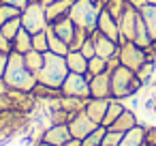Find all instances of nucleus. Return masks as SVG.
<instances>
[{"mask_svg": "<svg viewBox=\"0 0 156 146\" xmlns=\"http://www.w3.org/2000/svg\"><path fill=\"white\" fill-rule=\"evenodd\" d=\"M37 75L26 67L24 62V54H17V52H11L9 54V65H7V71H5V77H2V84L5 88L9 90H17V92H32V88L37 86Z\"/></svg>", "mask_w": 156, "mask_h": 146, "instance_id": "obj_1", "label": "nucleus"}, {"mask_svg": "<svg viewBox=\"0 0 156 146\" xmlns=\"http://www.w3.org/2000/svg\"><path fill=\"white\" fill-rule=\"evenodd\" d=\"M66 75H69L66 58H64V56H58V54H51V52H45V54H43V67H41V71L37 73L39 84L60 90V86H62L64 80H66Z\"/></svg>", "mask_w": 156, "mask_h": 146, "instance_id": "obj_2", "label": "nucleus"}, {"mask_svg": "<svg viewBox=\"0 0 156 146\" xmlns=\"http://www.w3.org/2000/svg\"><path fill=\"white\" fill-rule=\"evenodd\" d=\"M109 75H111V97L113 99L126 101L128 97H135L143 88V82L137 77V73L133 69L124 67V65L111 69Z\"/></svg>", "mask_w": 156, "mask_h": 146, "instance_id": "obj_3", "label": "nucleus"}, {"mask_svg": "<svg viewBox=\"0 0 156 146\" xmlns=\"http://www.w3.org/2000/svg\"><path fill=\"white\" fill-rule=\"evenodd\" d=\"M32 114L20 112V110H7L0 114V140L9 142L17 135L30 133L32 129Z\"/></svg>", "mask_w": 156, "mask_h": 146, "instance_id": "obj_4", "label": "nucleus"}, {"mask_svg": "<svg viewBox=\"0 0 156 146\" xmlns=\"http://www.w3.org/2000/svg\"><path fill=\"white\" fill-rule=\"evenodd\" d=\"M103 11V7H98L94 0H75L69 17L73 20V24L77 28H83L88 32L96 30V22H98V13Z\"/></svg>", "mask_w": 156, "mask_h": 146, "instance_id": "obj_5", "label": "nucleus"}, {"mask_svg": "<svg viewBox=\"0 0 156 146\" xmlns=\"http://www.w3.org/2000/svg\"><path fill=\"white\" fill-rule=\"evenodd\" d=\"M20 20H22V28H26L30 35L47 30V26H49L47 15H45V5L39 2V0H30V5L22 11Z\"/></svg>", "mask_w": 156, "mask_h": 146, "instance_id": "obj_6", "label": "nucleus"}, {"mask_svg": "<svg viewBox=\"0 0 156 146\" xmlns=\"http://www.w3.org/2000/svg\"><path fill=\"white\" fill-rule=\"evenodd\" d=\"M118 52H120V65L133 69L135 73H137V69L147 60V52H145V47L137 45L135 41H122Z\"/></svg>", "mask_w": 156, "mask_h": 146, "instance_id": "obj_7", "label": "nucleus"}, {"mask_svg": "<svg viewBox=\"0 0 156 146\" xmlns=\"http://www.w3.org/2000/svg\"><path fill=\"white\" fill-rule=\"evenodd\" d=\"M60 92L64 97H77V99H90V77L86 73H71L66 75L64 84L60 86Z\"/></svg>", "mask_w": 156, "mask_h": 146, "instance_id": "obj_8", "label": "nucleus"}, {"mask_svg": "<svg viewBox=\"0 0 156 146\" xmlns=\"http://www.w3.org/2000/svg\"><path fill=\"white\" fill-rule=\"evenodd\" d=\"M98 125L86 114V112H79V114H75L71 120H69V129H71V135L73 137H77V140H83V137H88L94 129H96Z\"/></svg>", "mask_w": 156, "mask_h": 146, "instance_id": "obj_9", "label": "nucleus"}, {"mask_svg": "<svg viewBox=\"0 0 156 146\" xmlns=\"http://www.w3.org/2000/svg\"><path fill=\"white\" fill-rule=\"evenodd\" d=\"M137 17H139V7L135 5H128L124 15L120 17L118 26H120V35H122V41H135V26H137ZM120 41V43H122Z\"/></svg>", "mask_w": 156, "mask_h": 146, "instance_id": "obj_10", "label": "nucleus"}, {"mask_svg": "<svg viewBox=\"0 0 156 146\" xmlns=\"http://www.w3.org/2000/svg\"><path fill=\"white\" fill-rule=\"evenodd\" d=\"M71 137H73V135H71L69 125H47V127L43 129V133H41L39 140H45V142H49V144H54V146H64Z\"/></svg>", "mask_w": 156, "mask_h": 146, "instance_id": "obj_11", "label": "nucleus"}, {"mask_svg": "<svg viewBox=\"0 0 156 146\" xmlns=\"http://www.w3.org/2000/svg\"><path fill=\"white\" fill-rule=\"evenodd\" d=\"M90 37H92V41H94L96 56H101V58L109 60L113 54H118V50H120V43L111 41V39H109V37H105L101 30H94V32H90Z\"/></svg>", "mask_w": 156, "mask_h": 146, "instance_id": "obj_12", "label": "nucleus"}, {"mask_svg": "<svg viewBox=\"0 0 156 146\" xmlns=\"http://www.w3.org/2000/svg\"><path fill=\"white\" fill-rule=\"evenodd\" d=\"M90 97L92 99H111V75H109V71L90 77Z\"/></svg>", "mask_w": 156, "mask_h": 146, "instance_id": "obj_13", "label": "nucleus"}, {"mask_svg": "<svg viewBox=\"0 0 156 146\" xmlns=\"http://www.w3.org/2000/svg\"><path fill=\"white\" fill-rule=\"evenodd\" d=\"M96 30H101L105 37H109L111 41H115V43H120L122 41V35H120V26H118V22L103 9L101 13H98V22H96Z\"/></svg>", "mask_w": 156, "mask_h": 146, "instance_id": "obj_14", "label": "nucleus"}, {"mask_svg": "<svg viewBox=\"0 0 156 146\" xmlns=\"http://www.w3.org/2000/svg\"><path fill=\"white\" fill-rule=\"evenodd\" d=\"M49 30H51L56 37H60L62 41H66V43L71 45V41H73V37H75V32H77V26L73 24V20H71L69 15H64V17L51 22V24H49Z\"/></svg>", "mask_w": 156, "mask_h": 146, "instance_id": "obj_15", "label": "nucleus"}, {"mask_svg": "<svg viewBox=\"0 0 156 146\" xmlns=\"http://www.w3.org/2000/svg\"><path fill=\"white\" fill-rule=\"evenodd\" d=\"M107 105H109V99H88L86 101V114L96 122V125H103V118L107 114Z\"/></svg>", "mask_w": 156, "mask_h": 146, "instance_id": "obj_16", "label": "nucleus"}, {"mask_svg": "<svg viewBox=\"0 0 156 146\" xmlns=\"http://www.w3.org/2000/svg\"><path fill=\"white\" fill-rule=\"evenodd\" d=\"M73 2H75V0H54V2L45 5L47 22L51 24V22H56V20H60V17L69 15V11H71V7H73Z\"/></svg>", "mask_w": 156, "mask_h": 146, "instance_id": "obj_17", "label": "nucleus"}, {"mask_svg": "<svg viewBox=\"0 0 156 146\" xmlns=\"http://www.w3.org/2000/svg\"><path fill=\"white\" fill-rule=\"evenodd\" d=\"M139 125V120H137V114H135V110H130V107H126L124 112H122V116L111 125V127H107V129H113V131H120V133H126V131H130V129H135Z\"/></svg>", "mask_w": 156, "mask_h": 146, "instance_id": "obj_18", "label": "nucleus"}, {"mask_svg": "<svg viewBox=\"0 0 156 146\" xmlns=\"http://www.w3.org/2000/svg\"><path fill=\"white\" fill-rule=\"evenodd\" d=\"M66 67L71 73H88V58L79 50H71L66 54Z\"/></svg>", "mask_w": 156, "mask_h": 146, "instance_id": "obj_19", "label": "nucleus"}, {"mask_svg": "<svg viewBox=\"0 0 156 146\" xmlns=\"http://www.w3.org/2000/svg\"><path fill=\"white\" fill-rule=\"evenodd\" d=\"M118 146H145V125H137L135 129L126 131Z\"/></svg>", "mask_w": 156, "mask_h": 146, "instance_id": "obj_20", "label": "nucleus"}, {"mask_svg": "<svg viewBox=\"0 0 156 146\" xmlns=\"http://www.w3.org/2000/svg\"><path fill=\"white\" fill-rule=\"evenodd\" d=\"M126 110V105H124V101L122 99H109V105H107V114H105V118H103V127H111L120 116H122V112Z\"/></svg>", "mask_w": 156, "mask_h": 146, "instance_id": "obj_21", "label": "nucleus"}, {"mask_svg": "<svg viewBox=\"0 0 156 146\" xmlns=\"http://www.w3.org/2000/svg\"><path fill=\"white\" fill-rule=\"evenodd\" d=\"M11 52H17V54H26V52H30L32 50V35L26 30V28H22L17 35H15V39L11 41Z\"/></svg>", "mask_w": 156, "mask_h": 146, "instance_id": "obj_22", "label": "nucleus"}, {"mask_svg": "<svg viewBox=\"0 0 156 146\" xmlns=\"http://www.w3.org/2000/svg\"><path fill=\"white\" fill-rule=\"evenodd\" d=\"M139 11H141V17L147 26V32H150L152 41H156V5H141Z\"/></svg>", "mask_w": 156, "mask_h": 146, "instance_id": "obj_23", "label": "nucleus"}, {"mask_svg": "<svg viewBox=\"0 0 156 146\" xmlns=\"http://www.w3.org/2000/svg\"><path fill=\"white\" fill-rule=\"evenodd\" d=\"M135 43L141 45V47H150V43H152V37H150L147 26L141 17V11H139V17H137V26H135Z\"/></svg>", "mask_w": 156, "mask_h": 146, "instance_id": "obj_24", "label": "nucleus"}, {"mask_svg": "<svg viewBox=\"0 0 156 146\" xmlns=\"http://www.w3.org/2000/svg\"><path fill=\"white\" fill-rule=\"evenodd\" d=\"M47 39H49V52H51V54H58V56H64V58H66V54L71 52L69 43H66V41H62L60 37H56V35L49 30V26H47Z\"/></svg>", "mask_w": 156, "mask_h": 146, "instance_id": "obj_25", "label": "nucleus"}, {"mask_svg": "<svg viewBox=\"0 0 156 146\" xmlns=\"http://www.w3.org/2000/svg\"><path fill=\"white\" fill-rule=\"evenodd\" d=\"M128 5H130L128 0H107V2H105V11H107L115 22H120V17L124 15V11H126Z\"/></svg>", "mask_w": 156, "mask_h": 146, "instance_id": "obj_26", "label": "nucleus"}, {"mask_svg": "<svg viewBox=\"0 0 156 146\" xmlns=\"http://www.w3.org/2000/svg\"><path fill=\"white\" fill-rule=\"evenodd\" d=\"M156 75V60H152V58H147L139 69H137V77L143 82V86H147L150 82H152V77Z\"/></svg>", "mask_w": 156, "mask_h": 146, "instance_id": "obj_27", "label": "nucleus"}, {"mask_svg": "<svg viewBox=\"0 0 156 146\" xmlns=\"http://www.w3.org/2000/svg\"><path fill=\"white\" fill-rule=\"evenodd\" d=\"M24 62H26V67L37 75V73L41 71V67H43V52H37V50L26 52V54H24Z\"/></svg>", "mask_w": 156, "mask_h": 146, "instance_id": "obj_28", "label": "nucleus"}, {"mask_svg": "<svg viewBox=\"0 0 156 146\" xmlns=\"http://www.w3.org/2000/svg\"><path fill=\"white\" fill-rule=\"evenodd\" d=\"M105 71H109V67H107V60L105 58H101V56H94V58H90L88 60V77H94V75H101V73H105Z\"/></svg>", "mask_w": 156, "mask_h": 146, "instance_id": "obj_29", "label": "nucleus"}, {"mask_svg": "<svg viewBox=\"0 0 156 146\" xmlns=\"http://www.w3.org/2000/svg\"><path fill=\"white\" fill-rule=\"evenodd\" d=\"M22 30V20L20 17H13V20H9L7 24H2V26H0V32H2L9 41H13L15 39V35Z\"/></svg>", "mask_w": 156, "mask_h": 146, "instance_id": "obj_30", "label": "nucleus"}, {"mask_svg": "<svg viewBox=\"0 0 156 146\" xmlns=\"http://www.w3.org/2000/svg\"><path fill=\"white\" fill-rule=\"evenodd\" d=\"M20 15H22V11H20L17 7L7 5V2L0 5V26L7 24V22H9V20H13V17H20Z\"/></svg>", "mask_w": 156, "mask_h": 146, "instance_id": "obj_31", "label": "nucleus"}, {"mask_svg": "<svg viewBox=\"0 0 156 146\" xmlns=\"http://www.w3.org/2000/svg\"><path fill=\"white\" fill-rule=\"evenodd\" d=\"M32 50L37 52H49V39H47V30H41L37 35H32Z\"/></svg>", "mask_w": 156, "mask_h": 146, "instance_id": "obj_32", "label": "nucleus"}, {"mask_svg": "<svg viewBox=\"0 0 156 146\" xmlns=\"http://www.w3.org/2000/svg\"><path fill=\"white\" fill-rule=\"evenodd\" d=\"M122 137H124V133L113 131V129H107V131H105V135H103L101 146H118V144L122 142Z\"/></svg>", "mask_w": 156, "mask_h": 146, "instance_id": "obj_33", "label": "nucleus"}, {"mask_svg": "<svg viewBox=\"0 0 156 146\" xmlns=\"http://www.w3.org/2000/svg\"><path fill=\"white\" fill-rule=\"evenodd\" d=\"M90 37V32L88 30H83V28H77V32H75V37H73V41H71V50H79L81 45H83V41Z\"/></svg>", "mask_w": 156, "mask_h": 146, "instance_id": "obj_34", "label": "nucleus"}, {"mask_svg": "<svg viewBox=\"0 0 156 146\" xmlns=\"http://www.w3.org/2000/svg\"><path fill=\"white\" fill-rule=\"evenodd\" d=\"M79 52H81V54H83V56H86L88 60L96 56V50H94V41H92V37H88V39L83 41V45L79 47Z\"/></svg>", "mask_w": 156, "mask_h": 146, "instance_id": "obj_35", "label": "nucleus"}, {"mask_svg": "<svg viewBox=\"0 0 156 146\" xmlns=\"http://www.w3.org/2000/svg\"><path fill=\"white\" fill-rule=\"evenodd\" d=\"M7 65H9V54L7 52H0V82H2V77H5Z\"/></svg>", "mask_w": 156, "mask_h": 146, "instance_id": "obj_36", "label": "nucleus"}, {"mask_svg": "<svg viewBox=\"0 0 156 146\" xmlns=\"http://www.w3.org/2000/svg\"><path fill=\"white\" fill-rule=\"evenodd\" d=\"M11 50H13V47H11V41H9V39H7L2 32H0V52H7V54H11Z\"/></svg>", "mask_w": 156, "mask_h": 146, "instance_id": "obj_37", "label": "nucleus"}, {"mask_svg": "<svg viewBox=\"0 0 156 146\" xmlns=\"http://www.w3.org/2000/svg\"><path fill=\"white\" fill-rule=\"evenodd\" d=\"M7 5H13V7H17L20 11H24L28 5H30V0H5Z\"/></svg>", "mask_w": 156, "mask_h": 146, "instance_id": "obj_38", "label": "nucleus"}, {"mask_svg": "<svg viewBox=\"0 0 156 146\" xmlns=\"http://www.w3.org/2000/svg\"><path fill=\"white\" fill-rule=\"evenodd\" d=\"M145 52H147V58L156 60V41H152V43H150V47H145Z\"/></svg>", "mask_w": 156, "mask_h": 146, "instance_id": "obj_39", "label": "nucleus"}, {"mask_svg": "<svg viewBox=\"0 0 156 146\" xmlns=\"http://www.w3.org/2000/svg\"><path fill=\"white\" fill-rule=\"evenodd\" d=\"M64 146H81V140H77V137H71Z\"/></svg>", "mask_w": 156, "mask_h": 146, "instance_id": "obj_40", "label": "nucleus"}, {"mask_svg": "<svg viewBox=\"0 0 156 146\" xmlns=\"http://www.w3.org/2000/svg\"><path fill=\"white\" fill-rule=\"evenodd\" d=\"M34 146H54V144H49V142H45V140H39Z\"/></svg>", "mask_w": 156, "mask_h": 146, "instance_id": "obj_41", "label": "nucleus"}, {"mask_svg": "<svg viewBox=\"0 0 156 146\" xmlns=\"http://www.w3.org/2000/svg\"><path fill=\"white\" fill-rule=\"evenodd\" d=\"M147 86H152V90H156V75H154V77H152V82H150V84H147Z\"/></svg>", "mask_w": 156, "mask_h": 146, "instance_id": "obj_42", "label": "nucleus"}, {"mask_svg": "<svg viewBox=\"0 0 156 146\" xmlns=\"http://www.w3.org/2000/svg\"><path fill=\"white\" fill-rule=\"evenodd\" d=\"M143 5H156V0H143Z\"/></svg>", "mask_w": 156, "mask_h": 146, "instance_id": "obj_43", "label": "nucleus"}, {"mask_svg": "<svg viewBox=\"0 0 156 146\" xmlns=\"http://www.w3.org/2000/svg\"><path fill=\"white\" fill-rule=\"evenodd\" d=\"M39 2H43V5H49V2H54V0H39Z\"/></svg>", "mask_w": 156, "mask_h": 146, "instance_id": "obj_44", "label": "nucleus"}, {"mask_svg": "<svg viewBox=\"0 0 156 146\" xmlns=\"http://www.w3.org/2000/svg\"><path fill=\"white\" fill-rule=\"evenodd\" d=\"M145 146H156V144H145Z\"/></svg>", "mask_w": 156, "mask_h": 146, "instance_id": "obj_45", "label": "nucleus"}, {"mask_svg": "<svg viewBox=\"0 0 156 146\" xmlns=\"http://www.w3.org/2000/svg\"><path fill=\"white\" fill-rule=\"evenodd\" d=\"M2 2H5V0H0V5H2Z\"/></svg>", "mask_w": 156, "mask_h": 146, "instance_id": "obj_46", "label": "nucleus"}, {"mask_svg": "<svg viewBox=\"0 0 156 146\" xmlns=\"http://www.w3.org/2000/svg\"><path fill=\"white\" fill-rule=\"evenodd\" d=\"M0 88H2V82H0Z\"/></svg>", "mask_w": 156, "mask_h": 146, "instance_id": "obj_47", "label": "nucleus"}]
</instances>
